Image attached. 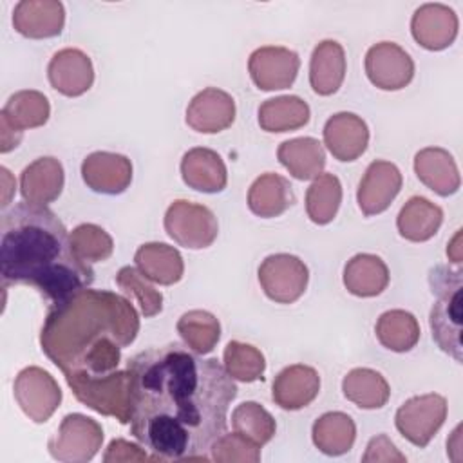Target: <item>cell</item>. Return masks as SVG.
I'll return each instance as SVG.
<instances>
[{
	"label": "cell",
	"instance_id": "39",
	"mask_svg": "<svg viewBox=\"0 0 463 463\" xmlns=\"http://www.w3.org/2000/svg\"><path fill=\"white\" fill-rule=\"evenodd\" d=\"M71 244L78 257L89 264L107 260L114 251L112 237L98 224L83 222L71 232Z\"/></svg>",
	"mask_w": 463,
	"mask_h": 463
},
{
	"label": "cell",
	"instance_id": "16",
	"mask_svg": "<svg viewBox=\"0 0 463 463\" xmlns=\"http://www.w3.org/2000/svg\"><path fill=\"white\" fill-rule=\"evenodd\" d=\"M49 83L67 98L85 94L94 83V67L90 58L74 47L58 51L47 65Z\"/></svg>",
	"mask_w": 463,
	"mask_h": 463
},
{
	"label": "cell",
	"instance_id": "31",
	"mask_svg": "<svg viewBox=\"0 0 463 463\" xmlns=\"http://www.w3.org/2000/svg\"><path fill=\"white\" fill-rule=\"evenodd\" d=\"M342 392L360 409H382L391 396L387 380L369 367L351 369L342 380Z\"/></svg>",
	"mask_w": 463,
	"mask_h": 463
},
{
	"label": "cell",
	"instance_id": "33",
	"mask_svg": "<svg viewBox=\"0 0 463 463\" xmlns=\"http://www.w3.org/2000/svg\"><path fill=\"white\" fill-rule=\"evenodd\" d=\"M175 327L184 345H188L197 354L213 351L221 338V324L217 317L204 309H192L183 313Z\"/></svg>",
	"mask_w": 463,
	"mask_h": 463
},
{
	"label": "cell",
	"instance_id": "32",
	"mask_svg": "<svg viewBox=\"0 0 463 463\" xmlns=\"http://www.w3.org/2000/svg\"><path fill=\"white\" fill-rule=\"evenodd\" d=\"M374 333L385 349L407 353L420 340V324L416 317L405 309H389L376 320Z\"/></svg>",
	"mask_w": 463,
	"mask_h": 463
},
{
	"label": "cell",
	"instance_id": "37",
	"mask_svg": "<svg viewBox=\"0 0 463 463\" xmlns=\"http://www.w3.org/2000/svg\"><path fill=\"white\" fill-rule=\"evenodd\" d=\"M224 369L228 374L244 383H251L262 380L266 371V358L264 354L251 344H244L239 340H232L224 347Z\"/></svg>",
	"mask_w": 463,
	"mask_h": 463
},
{
	"label": "cell",
	"instance_id": "35",
	"mask_svg": "<svg viewBox=\"0 0 463 463\" xmlns=\"http://www.w3.org/2000/svg\"><path fill=\"white\" fill-rule=\"evenodd\" d=\"M2 112L16 128L27 130L43 127L47 123L51 105L49 99L38 90H18L7 99Z\"/></svg>",
	"mask_w": 463,
	"mask_h": 463
},
{
	"label": "cell",
	"instance_id": "15",
	"mask_svg": "<svg viewBox=\"0 0 463 463\" xmlns=\"http://www.w3.org/2000/svg\"><path fill=\"white\" fill-rule=\"evenodd\" d=\"M186 125L201 134H217L235 121L233 98L217 89L206 87L197 92L186 107Z\"/></svg>",
	"mask_w": 463,
	"mask_h": 463
},
{
	"label": "cell",
	"instance_id": "10",
	"mask_svg": "<svg viewBox=\"0 0 463 463\" xmlns=\"http://www.w3.org/2000/svg\"><path fill=\"white\" fill-rule=\"evenodd\" d=\"M365 74L382 90H400L414 78V61L394 42H380L365 54Z\"/></svg>",
	"mask_w": 463,
	"mask_h": 463
},
{
	"label": "cell",
	"instance_id": "26",
	"mask_svg": "<svg viewBox=\"0 0 463 463\" xmlns=\"http://www.w3.org/2000/svg\"><path fill=\"white\" fill-rule=\"evenodd\" d=\"M277 157L282 166L298 181L318 177L326 166V150L322 143L307 136L280 143Z\"/></svg>",
	"mask_w": 463,
	"mask_h": 463
},
{
	"label": "cell",
	"instance_id": "23",
	"mask_svg": "<svg viewBox=\"0 0 463 463\" xmlns=\"http://www.w3.org/2000/svg\"><path fill=\"white\" fill-rule=\"evenodd\" d=\"M345 78V52L336 40H322L309 60V83L318 96L335 94Z\"/></svg>",
	"mask_w": 463,
	"mask_h": 463
},
{
	"label": "cell",
	"instance_id": "28",
	"mask_svg": "<svg viewBox=\"0 0 463 463\" xmlns=\"http://www.w3.org/2000/svg\"><path fill=\"white\" fill-rule=\"evenodd\" d=\"M443 222V210L432 201L414 195L400 210L396 228L400 235L411 242H425L432 239Z\"/></svg>",
	"mask_w": 463,
	"mask_h": 463
},
{
	"label": "cell",
	"instance_id": "20",
	"mask_svg": "<svg viewBox=\"0 0 463 463\" xmlns=\"http://www.w3.org/2000/svg\"><path fill=\"white\" fill-rule=\"evenodd\" d=\"M65 174L56 157L45 156L34 159L20 174V194L25 203L47 206L56 201L63 190Z\"/></svg>",
	"mask_w": 463,
	"mask_h": 463
},
{
	"label": "cell",
	"instance_id": "22",
	"mask_svg": "<svg viewBox=\"0 0 463 463\" xmlns=\"http://www.w3.org/2000/svg\"><path fill=\"white\" fill-rule=\"evenodd\" d=\"M414 172L418 179L434 194L447 197L459 190L461 177L454 157L439 146L421 148L414 156Z\"/></svg>",
	"mask_w": 463,
	"mask_h": 463
},
{
	"label": "cell",
	"instance_id": "12",
	"mask_svg": "<svg viewBox=\"0 0 463 463\" xmlns=\"http://www.w3.org/2000/svg\"><path fill=\"white\" fill-rule=\"evenodd\" d=\"M402 183V172L394 163L383 159L373 161L365 168L356 190V201L362 213L371 217L385 212L400 194Z\"/></svg>",
	"mask_w": 463,
	"mask_h": 463
},
{
	"label": "cell",
	"instance_id": "44",
	"mask_svg": "<svg viewBox=\"0 0 463 463\" xmlns=\"http://www.w3.org/2000/svg\"><path fill=\"white\" fill-rule=\"evenodd\" d=\"M447 257L450 262L454 264H461L463 262V248H461V230H458L454 233V237L450 239L449 246H447Z\"/></svg>",
	"mask_w": 463,
	"mask_h": 463
},
{
	"label": "cell",
	"instance_id": "11",
	"mask_svg": "<svg viewBox=\"0 0 463 463\" xmlns=\"http://www.w3.org/2000/svg\"><path fill=\"white\" fill-rule=\"evenodd\" d=\"M300 69V58L295 51L280 45H264L255 49L248 60L251 81L260 90H282L293 85Z\"/></svg>",
	"mask_w": 463,
	"mask_h": 463
},
{
	"label": "cell",
	"instance_id": "29",
	"mask_svg": "<svg viewBox=\"0 0 463 463\" xmlns=\"http://www.w3.org/2000/svg\"><path fill=\"white\" fill-rule=\"evenodd\" d=\"M311 438L320 452L327 456H342L354 445L356 425L345 412H326L315 420Z\"/></svg>",
	"mask_w": 463,
	"mask_h": 463
},
{
	"label": "cell",
	"instance_id": "36",
	"mask_svg": "<svg viewBox=\"0 0 463 463\" xmlns=\"http://www.w3.org/2000/svg\"><path fill=\"white\" fill-rule=\"evenodd\" d=\"M233 430L262 447L275 436L277 423L273 416L257 402H244L232 412Z\"/></svg>",
	"mask_w": 463,
	"mask_h": 463
},
{
	"label": "cell",
	"instance_id": "21",
	"mask_svg": "<svg viewBox=\"0 0 463 463\" xmlns=\"http://www.w3.org/2000/svg\"><path fill=\"white\" fill-rule=\"evenodd\" d=\"M181 177L192 190L203 194H217L226 188L228 172L222 157L204 146H195L184 152L181 159Z\"/></svg>",
	"mask_w": 463,
	"mask_h": 463
},
{
	"label": "cell",
	"instance_id": "13",
	"mask_svg": "<svg viewBox=\"0 0 463 463\" xmlns=\"http://www.w3.org/2000/svg\"><path fill=\"white\" fill-rule=\"evenodd\" d=\"M81 177L92 192L118 195L132 183V163L123 154L92 152L81 163Z\"/></svg>",
	"mask_w": 463,
	"mask_h": 463
},
{
	"label": "cell",
	"instance_id": "34",
	"mask_svg": "<svg viewBox=\"0 0 463 463\" xmlns=\"http://www.w3.org/2000/svg\"><path fill=\"white\" fill-rule=\"evenodd\" d=\"M342 203V184L333 174H320L306 192V212L315 224H329Z\"/></svg>",
	"mask_w": 463,
	"mask_h": 463
},
{
	"label": "cell",
	"instance_id": "5",
	"mask_svg": "<svg viewBox=\"0 0 463 463\" xmlns=\"http://www.w3.org/2000/svg\"><path fill=\"white\" fill-rule=\"evenodd\" d=\"M165 230L179 246L203 250L212 246L217 239L219 224L210 208L186 199H177L165 213Z\"/></svg>",
	"mask_w": 463,
	"mask_h": 463
},
{
	"label": "cell",
	"instance_id": "45",
	"mask_svg": "<svg viewBox=\"0 0 463 463\" xmlns=\"http://www.w3.org/2000/svg\"><path fill=\"white\" fill-rule=\"evenodd\" d=\"M0 174H2V188H4V195H2V204L0 206L5 208L9 204V201H11V195H13L14 188H16V183H14L11 172L5 166L0 168Z\"/></svg>",
	"mask_w": 463,
	"mask_h": 463
},
{
	"label": "cell",
	"instance_id": "38",
	"mask_svg": "<svg viewBox=\"0 0 463 463\" xmlns=\"http://www.w3.org/2000/svg\"><path fill=\"white\" fill-rule=\"evenodd\" d=\"M150 282L152 280H148L137 268L132 266H123L116 273V284L119 289L128 297V300H136L141 315L146 318L156 317L163 309V295Z\"/></svg>",
	"mask_w": 463,
	"mask_h": 463
},
{
	"label": "cell",
	"instance_id": "8",
	"mask_svg": "<svg viewBox=\"0 0 463 463\" xmlns=\"http://www.w3.org/2000/svg\"><path fill=\"white\" fill-rule=\"evenodd\" d=\"M13 394L24 414L34 423H45L61 403V389L42 367L22 369L13 383Z\"/></svg>",
	"mask_w": 463,
	"mask_h": 463
},
{
	"label": "cell",
	"instance_id": "3",
	"mask_svg": "<svg viewBox=\"0 0 463 463\" xmlns=\"http://www.w3.org/2000/svg\"><path fill=\"white\" fill-rule=\"evenodd\" d=\"M0 275L7 284L34 288L51 304L87 289L94 269L71 244V233L47 206L20 203L2 215Z\"/></svg>",
	"mask_w": 463,
	"mask_h": 463
},
{
	"label": "cell",
	"instance_id": "30",
	"mask_svg": "<svg viewBox=\"0 0 463 463\" xmlns=\"http://www.w3.org/2000/svg\"><path fill=\"white\" fill-rule=\"evenodd\" d=\"M309 105L298 96L269 98L259 107V125L266 132H289L307 125Z\"/></svg>",
	"mask_w": 463,
	"mask_h": 463
},
{
	"label": "cell",
	"instance_id": "18",
	"mask_svg": "<svg viewBox=\"0 0 463 463\" xmlns=\"http://www.w3.org/2000/svg\"><path fill=\"white\" fill-rule=\"evenodd\" d=\"M63 25L65 9L58 0H22L13 9V27L25 38H52Z\"/></svg>",
	"mask_w": 463,
	"mask_h": 463
},
{
	"label": "cell",
	"instance_id": "6",
	"mask_svg": "<svg viewBox=\"0 0 463 463\" xmlns=\"http://www.w3.org/2000/svg\"><path fill=\"white\" fill-rule=\"evenodd\" d=\"M103 443L101 425L80 412L67 414L56 434L51 436L47 449L56 461L85 463L90 461Z\"/></svg>",
	"mask_w": 463,
	"mask_h": 463
},
{
	"label": "cell",
	"instance_id": "14",
	"mask_svg": "<svg viewBox=\"0 0 463 463\" xmlns=\"http://www.w3.org/2000/svg\"><path fill=\"white\" fill-rule=\"evenodd\" d=\"M458 14L445 4H423L411 18L412 38L427 51H443L458 36Z\"/></svg>",
	"mask_w": 463,
	"mask_h": 463
},
{
	"label": "cell",
	"instance_id": "9",
	"mask_svg": "<svg viewBox=\"0 0 463 463\" xmlns=\"http://www.w3.org/2000/svg\"><path fill=\"white\" fill-rule=\"evenodd\" d=\"M309 280V269L295 255L275 253L262 260L259 266V282L266 297L277 304L297 302Z\"/></svg>",
	"mask_w": 463,
	"mask_h": 463
},
{
	"label": "cell",
	"instance_id": "2",
	"mask_svg": "<svg viewBox=\"0 0 463 463\" xmlns=\"http://www.w3.org/2000/svg\"><path fill=\"white\" fill-rule=\"evenodd\" d=\"M139 333L132 302L109 289H83L51 304L40 333L45 356L63 373L76 400L130 423V376L121 371V349Z\"/></svg>",
	"mask_w": 463,
	"mask_h": 463
},
{
	"label": "cell",
	"instance_id": "43",
	"mask_svg": "<svg viewBox=\"0 0 463 463\" xmlns=\"http://www.w3.org/2000/svg\"><path fill=\"white\" fill-rule=\"evenodd\" d=\"M22 136H24V130L16 128L9 121V118L4 112H0V152L7 154L14 150L20 145Z\"/></svg>",
	"mask_w": 463,
	"mask_h": 463
},
{
	"label": "cell",
	"instance_id": "24",
	"mask_svg": "<svg viewBox=\"0 0 463 463\" xmlns=\"http://www.w3.org/2000/svg\"><path fill=\"white\" fill-rule=\"evenodd\" d=\"M136 268L152 282L172 286L183 279L184 262L181 253L165 242L141 244L134 253Z\"/></svg>",
	"mask_w": 463,
	"mask_h": 463
},
{
	"label": "cell",
	"instance_id": "42",
	"mask_svg": "<svg viewBox=\"0 0 463 463\" xmlns=\"http://www.w3.org/2000/svg\"><path fill=\"white\" fill-rule=\"evenodd\" d=\"M407 458L396 449V445L389 439L387 434H378L369 439L365 447V454L362 456L364 463H378V461H405Z\"/></svg>",
	"mask_w": 463,
	"mask_h": 463
},
{
	"label": "cell",
	"instance_id": "17",
	"mask_svg": "<svg viewBox=\"0 0 463 463\" xmlns=\"http://www.w3.org/2000/svg\"><path fill=\"white\" fill-rule=\"evenodd\" d=\"M324 145L338 161L358 159L369 145L367 123L353 112H336L324 125Z\"/></svg>",
	"mask_w": 463,
	"mask_h": 463
},
{
	"label": "cell",
	"instance_id": "4",
	"mask_svg": "<svg viewBox=\"0 0 463 463\" xmlns=\"http://www.w3.org/2000/svg\"><path fill=\"white\" fill-rule=\"evenodd\" d=\"M429 284L436 295L429 317L432 338L443 353L461 362V269L436 266L429 273Z\"/></svg>",
	"mask_w": 463,
	"mask_h": 463
},
{
	"label": "cell",
	"instance_id": "1",
	"mask_svg": "<svg viewBox=\"0 0 463 463\" xmlns=\"http://www.w3.org/2000/svg\"><path fill=\"white\" fill-rule=\"evenodd\" d=\"M130 430L154 461H210L212 445L226 432L237 385L217 358H201L170 342L134 354Z\"/></svg>",
	"mask_w": 463,
	"mask_h": 463
},
{
	"label": "cell",
	"instance_id": "27",
	"mask_svg": "<svg viewBox=\"0 0 463 463\" xmlns=\"http://www.w3.org/2000/svg\"><path fill=\"white\" fill-rule=\"evenodd\" d=\"M389 284L387 264L373 253H358L347 260L344 268L345 289L362 298L380 295Z\"/></svg>",
	"mask_w": 463,
	"mask_h": 463
},
{
	"label": "cell",
	"instance_id": "41",
	"mask_svg": "<svg viewBox=\"0 0 463 463\" xmlns=\"http://www.w3.org/2000/svg\"><path fill=\"white\" fill-rule=\"evenodd\" d=\"M105 463H134V461H154L152 456L145 452V447L130 443L127 439H112L103 454Z\"/></svg>",
	"mask_w": 463,
	"mask_h": 463
},
{
	"label": "cell",
	"instance_id": "7",
	"mask_svg": "<svg viewBox=\"0 0 463 463\" xmlns=\"http://www.w3.org/2000/svg\"><path fill=\"white\" fill-rule=\"evenodd\" d=\"M447 418V400L429 392L405 400L394 416L398 432L412 445L423 449L430 443Z\"/></svg>",
	"mask_w": 463,
	"mask_h": 463
},
{
	"label": "cell",
	"instance_id": "40",
	"mask_svg": "<svg viewBox=\"0 0 463 463\" xmlns=\"http://www.w3.org/2000/svg\"><path fill=\"white\" fill-rule=\"evenodd\" d=\"M210 458L217 463H257L260 459V447L235 430L224 432L212 445Z\"/></svg>",
	"mask_w": 463,
	"mask_h": 463
},
{
	"label": "cell",
	"instance_id": "19",
	"mask_svg": "<svg viewBox=\"0 0 463 463\" xmlns=\"http://www.w3.org/2000/svg\"><path fill=\"white\" fill-rule=\"evenodd\" d=\"M320 391V376L315 367L293 364L284 367L273 380L271 398L284 411L307 407Z\"/></svg>",
	"mask_w": 463,
	"mask_h": 463
},
{
	"label": "cell",
	"instance_id": "25",
	"mask_svg": "<svg viewBox=\"0 0 463 463\" xmlns=\"http://www.w3.org/2000/svg\"><path fill=\"white\" fill-rule=\"evenodd\" d=\"M293 203L295 195L289 181L273 172L259 175L248 190V208L262 219L282 215Z\"/></svg>",
	"mask_w": 463,
	"mask_h": 463
}]
</instances>
